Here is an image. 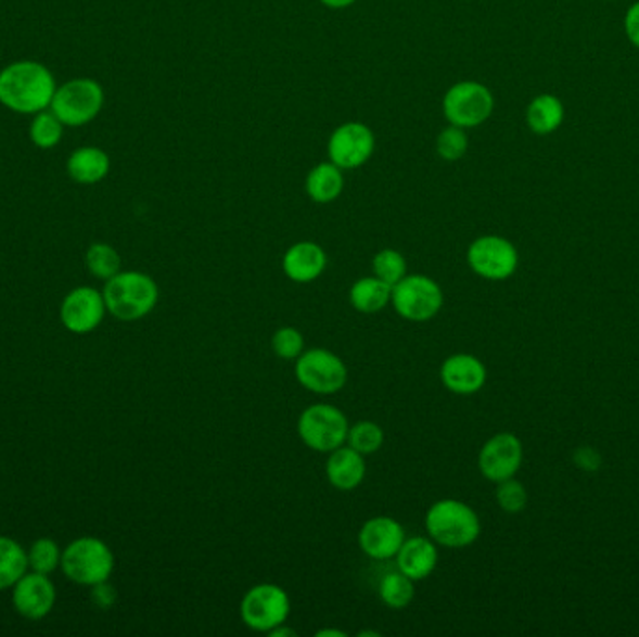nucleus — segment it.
I'll return each instance as SVG.
<instances>
[{
    "mask_svg": "<svg viewBox=\"0 0 639 637\" xmlns=\"http://www.w3.org/2000/svg\"><path fill=\"white\" fill-rule=\"evenodd\" d=\"M323 7L331 8V10H344L356 4L357 0H320Z\"/></svg>",
    "mask_w": 639,
    "mask_h": 637,
    "instance_id": "37",
    "label": "nucleus"
},
{
    "mask_svg": "<svg viewBox=\"0 0 639 637\" xmlns=\"http://www.w3.org/2000/svg\"><path fill=\"white\" fill-rule=\"evenodd\" d=\"M406 540L404 527L395 518L374 517L367 520L359 530L357 544L365 556L376 561H387L397 556Z\"/></svg>",
    "mask_w": 639,
    "mask_h": 637,
    "instance_id": "16",
    "label": "nucleus"
},
{
    "mask_svg": "<svg viewBox=\"0 0 639 637\" xmlns=\"http://www.w3.org/2000/svg\"><path fill=\"white\" fill-rule=\"evenodd\" d=\"M107 313L103 294L90 286L75 289L64 297L61 307V320L64 328L77 335L92 333L100 328L103 316Z\"/></svg>",
    "mask_w": 639,
    "mask_h": 637,
    "instance_id": "14",
    "label": "nucleus"
},
{
    "mask_svg": "<svg viewBox=\"0 0 639 637\" xmlns=\"http://www.w3.org/2000/svg\"><path fill=\"white\" fill-rule=\"evenodd\" d=\"M85 262H87V269L101 281H108L111 277H115L116 273H120L122 258L118 255L113 245L108 243H92L88 247L87 255H85Z\"/></svg>",
    "mask_w": 639,
    "mask_h": 637,
    "instance_id": "28",
    "label": "nucleus"
},
{
    "mask_svg": "<svg viewBox=\"0 0 639 637\" xmlns=\"http://www.w3.org/2000/svg\"><path fill=\"white\" fill-rule=\"evenodd\" d=\"M470 141L464 128L449 124V128L442 129L436 139V152L444 162H458L468 152Z\"/></svg>",
    "mask_w": 639,
    "mask_h": 637,
    "instance_id": "32",
    "label": "nucleus"
},
{
    "mask_svg": "<svg viewBox=\"0 0 639 637\" xmlns=\"http://www.w3.org/2000/svg\"><path fill=\"white\" fill-rule=\"evenodd\" d=\"M372 271L380 281L395 286L400 279L408 276V264L402 253H398L395 249H382L372 258Z\"/></svg>",
    "mask_w": 639,
    "mask_h": 637,
    "instance_id": "30",
    "label": "nucleus"
},
{
    "mask_svg": "<svg viewBox=\"0 0 639 637\" xmlns=\"http://www.w3.org/2000/svg\"><path fill=\"white\" fill-rule=\"evenodd\" d=\"M14 608L20 615L30 621L48 617L56 602V589L48 574L30 572L21 577L14 585Z\"/></svg>",
    "mask_w": 639,
    "mask_h": 637,
    "instance_id": "15",
    "label": "nucleus"
},
{
    "mask_svg": "<svg viewBox=\"0 0 639 637\" xmlns=\"http://www.w3.org/2000/svg\"><path fill=\"white\" fill-rule=\"evenodd\" d=\"M56 88L53 72L38 61L12 62L0 69V105L15 115L48 111Z\"/></svg>",
    "mask_w": 639,
    "mask_h": 637,
    "instance_id": "1",
    "label": "nucleus"
},
{
    "mask_svg": "<svg viewBox=\"0 0 639 637\" xmlns=\"http://www.w3.org/2000/svg\"><path fill=\"white\" fill-rule=\"evenodd\" d=\"M344 189L343 168L336 167L335 163H318L310 168L305 191L310 201L317 204H330L336 201Z\"/></svg>",
    "mask_w": 639,
    "mask_h": 637,
    "instance_id": "22",
    "label": "nucleus"
},
{
    "mask_svg": "<svg viewBox=\"0 0 639 637\" xmlns=\"http://www.w3.org/2000/svg\"><path fill=\"white\" fill-rule=\"evenodd\" d=\"M367 463L361 453L352 449L350 445H343L338 449L331 450L325 462V476L335 491H356L365 481Z\"/></svg>",
    "mask_w": 639,
    "mask_h": 637,
    "instance_id": "19",
    "label": "nucleus"
},
{
    "mask_svg": "<svg viewBox=\"0 0 639 637\" xmlns=\"http://www.w3.org/2000/svg\"><path fill=\"white\" fill-rule=\"evenodd\" d=\"M626 33L639 48V2L634 4L628 15H626Z\"/></svg>",
    "mask_w": 639,
    "mask_h": 637,
    "instance_id": "36",
    "label": "nucleus"
},
{
    "mask_svg": "<svg viewBox=\"0 0 639 637\" xmlns=\"http://www.w3.org/2000/svg\"><path fill=\"white\" fill-rule=\"evenodd\" d=\"M66 173L79 186H95L111 173V157L100 146L77 148L67 157Z\"/></svg>",
    "mask_w": 639,
    "mask_h": 637,
    "instance_id": "21",
    "label": "nucleus"
},
{
    "mask_svg": "<svg viewBox=\"0 0 639 637\" xmlns=\"http://www.w3.org/2000/svg\"><path fill=\"white\" fill-rule=\"evenodd\" d=\"M527 122L535 133H550L563 122V105L553 95H540L529 105Z\"/></svg>",
    "mask_w": 639,
    "mask_h": 637,
    "instance_id": "27",
    "label": "nucleus"
},
{
    "mask_svg": "<svg viewBox=\"0 0 639 637\" xmlns=\"http://www.w3.org/2000/svg\"><path fill=\"white\" fill-rule=\"evenodd\" d=\"M240 615L251 630L269 634L289 619V593L276 584L255 585L242 598Z\"/></svg>",
    "mask_w": 639,
    "mask_h": 637,
    "instance_id": "9",
    "label": "nucleus"
},
{
    "mask_svg": "<svg viewBox=\"0 0 639 637\" xmlns=\"http://www.w3.org/2000/svg\"><path fill=\"white\" fill-rule=\"evenodd\" d=\"M391 305L410 322H429L444 307V290L431 277L413 273L391 289Z\"/></svg>",
    "mask_w": 639,
    "mask_h": 637,
    "instance_id": "7",
    "label": "nucleus"
},
{
    "mask_svg": "<svg viewBox=\"0 0 639 637\" xmlns=\"http://www.w3.org/2000/svg\"><path fill=\"white\" fill-rule=\"evenodd\" d=\"M64 124L59 120V116L54 115L51 109L41 111L38 115L33 116L30 126H28V139L34 146L40 150H53L59 146L64 137Z\"/></svg>",
    "mask_w": 639,
    "mask_h": 637,
    "instance_id": "26",
    "label": "nucleus"
},
{
    "mask_svg": "<svg viewBox=\"0 0 639 637\" xmlns=\"http://www.w3.org/2000/svg\"><path fill=\"white\" fill-rule=\"evenodd\" d=\"M105 105V90L100 81L77 77L56 88L51 111L66 128H82L100 116Z\"/></svg>",
    "mask_w": 639,
    "mask_h": 637,
    "instance_id": "4",
    "label": "nucleus"
},
{
    "mask_svg": "<svg viewBox=\"0 0 639 637\" xmlns=\"http://www.w3.org/2000/svg\"><path fill=\"white\" fill-rule=\"evenodd\" d=\"M380 598L391 610H404L416 597V582L404 572H387L380 582Z\"/></svg>",
    "mask_w": 639,
    "mask_h": 637,
    "instance_id": "25",
    "label": "nucleus"
},
{
    "mask_svg": "<svg viewBox=\"0 0 639 637\" xmlns=\"http://www.w3.org/2000/svg\"><path fill=\"white\" fill-rule=\"evenodd\" d=\"M439 378L455 395H473L485 387V362L471 354H455L445 359Z\"/></svg>",
    "mask_w": 639,
    "mask_h": 637,
    "instance_id": "17",
    "label": "nucleus"
},
{
    "mask_svg": "<svg viewBox=\"0 0 639 637\" xmlns=\"http://www.w3.org/2000/svg\"><path fill=\"white\" fill-rule=\"evenodd\" d=\"M496 499L501 510L509 512V514H519L525 509L527 505V492H525L524 484L519 483L514 476L498 483V491H496Z\"/></svg>",
    "mask_w": 639,
    "mask_h": 637,
    "instance_id": "34",
    "label": "nucleus"
},
{
    "mask_svg": "<svg viewBox=\"0 0 639 637\" xmlns=\"http://www.w3.org/2000/svg\"><path fill=\"white\" fill-rule=\"evenodd\" d=\"M350 423L341 409L331 404H312L297 419V434L309 449L328 453L346 445Z\"/></svg>",
    "mask_w": 639,
    "mask_h": 637,
    "instance_id": "6",
    "label": "nucleus"
},
{
    "mask_svg": "<svg viewBox=\"0 0 639 637\" xmlns=\"http://www.w3.org/2000/svg\"><path fill=\"white\" fill-rule=\"evenodd\" d=\"M62 551L51 538H38L28 550V566L40 574H51L61 566Z\"/></svg>",
    "mask_w": 639,
    "mask_h": 637,
    "instance_id": "31",
    "label": "nucleus"
},
{
    "mask_svg": "<svg viewBox=\"0 0 639 637\" xmlns=\"http://www.w3.org/2000/svg\"><path fill=\"white\" fill-rule=\"evenodd\" d=\"M90 598H92L95 608H100V610H111V608L116 604V598H118V595H116L115 587L108 584L107 579V582L92 585Z\"/></svg>",
    "mask_w": 639,
    "mask_h": 637,
    "instance_id": "35",
    "label": "nucleus"
},
{
    "mask_svg": "<svg viewBox=\"0 0 639 637\" xmlns=\"http://www.w3.org/2000/svg\"><path fill=\"white\" fill-rule=\"evenodd\" d=\"M357 636H359V637H365V636L380 637V636H382V634H380V632L363 630V632H359V634H357Z\"/></svg>",
    "mask_w": 639,
    "mask_h": 637,
    "instance_id": "40",
    "label": "nucleus"
},
{
    "mask_svg": "<svg viewBox=\"0 0 639 637\" xmlns=\"http://www.w3.org/2000/svg\"><path fill=\"white\" fill-rule=\"evenodd\" d=\"M346 445H350L352 449L361 453L363 457L374 455L384 445V430L374 421H359V423L352 424L348 430Z\"/></svg>",
    "mask_w": 639,
    "mask_h": 637,
    "instance_id": "29",
    "label": "nucleus"
},
{
    "mask_svg": "<svg viewBox=\"0 0 639 637\" xmlns=\"http://www.w3.org/2000/svg\"><path fill=\"white\" fill-rule=\"evenodd\" d=\"M376 148V137L363 122H344L330 135L328 157L343 170L363 167Z\"/></svg>",
    "mask_w": 639,
    "mask_h": 637,
    "instance_id": "12",
    "label": "nucleus"
},
{
    "mask_svg": "<svg viewBox=\"0 0 639 637\" xmlns=\"http://www.w3.org/2000/svg\"><path fill=\"white\" fill-rule=\"evenodd\" d=\"M28 571V553L17 540L0 537V590L14 587Z\"/></svg>",
    "mask_w": 639,
    "mask_h": 637,
    "instance_id": "24",
    "label": "nucleus"
},
{
    "mask_svg": "<svg viewBox=\"0 0 639 637\" xmlns=\"http://www.w3.org/2000/svg\"><path fill=\"white\" fill-rule=\"evenodd\" d=\"M271 348L277 357L286 361H296L297 357L305 352V336L296 328L277 329L271 336Z\"/></svg>",
    "mask_w": 639,
    "mask_h": 637,
    "instance_id": "33",
    "label": "nucleus"
},
{
    "mask_svg": "<svg viewBox=\"0 0 639 637\" xmlns=\"http://www.w3.org/2000/svg\"><path fill=\"white\" fill-rule=\"evenodd\" d=\"M103 300L108 313L122 322H135L149 316L159 302V289L142 271H120L105 281Z\"/></svg>",
    "mask_w": 639,
    "mask_h": 637,
    "instance_id": "2",
    "label": "nucleus"
},
{
    "mask_svg": "<svg viewBox=\"0 0 639 637\" xmlns=\"http://www.w3.org/2000/svg\"><path fill=\"white\" fill-rule=\"evenodd\" d=\"M494 98L485 85L475 81L457 82L444 95V115L458 128H477L488 120Z\"/></svg>",
    "mask_w": 639,
    "mask_h": 637,
    "instance_id": "10",
    "label": "nucleus"
},
{
    "mask_svg": "<svg viewBox=\"0 0 639 637\" xmlns=\"http://www.w3.org/2000/svg\"><path fill=\"white\" fill-rule=\"evenodd\" d=\"M524 460V447L519 437L511 432H501L491 436L478 453V471L481 475L501 483L516 475Z\"/></svg>",
    "mask_w": 639,
    "mask_h": 637,
    "instance_id": "13",
    "label": "nucleus"
},
{
    "mask_svg": "<svg viewBox=\"0 0 639 637\" xmlns=\"http://www.w3.org/2000/svg\"><path fill=\"white\" fill-rule=\"evenodd\" d=\"M468 264L488 281H504L519 268V251L499 235H481L468 249Z\"/></svg>",
    "mask_w": 639,
    "mask_h": 637,
    "instance_id": "11",
    "label": "nucleus"
},
{
    "mask_svg": "<svg viewBox=\"0 0 639 637\" xmlns=\"http://www.w3.org/2000/svg\"><path fill=\"white\" fill-rule=\"evenodd\" d=\"M317 637H346V632L336 630V628H322L317 632Z\"/></svg>",
    "mask_w": 639,
    "mask_h": 637,
    "instance_id": "39",
    "label": "nucleus"
},
{
    "mask_svg": "<svg viewBox=\"0 0 639 637\" xmlns=\"http://www.w3.org/2000/svg\"><path fill=\"white\" fill-rule=\"evenodd\" d=\"M269 636L271 637H296L297 636V632L296 630H292V628H290V626H286V624H279V626H277V628H273V630L269 632Z\"/></svg>",
    "mask_w": 639,
    "mask_h": 637,
    "instance_id": "38",
    "label": "nucleus"
},
{
    "mask_svg": "<svg viewBox=\"0 0 639 637\" xmlns=\"http://www.w3.org/2000/svg\"><path fill=\"white\" fill-rule=\"evenodd\" d=\"M424 527L437 546L451 550L468 548L481 535L477 512L458 499H439L432 504L424 517Z\"/></svg>",
    "mask_w": 639,
    "mask_h": 637,
    "instance_id": "3",
    "label": "nucleus"
},
{
    "mask_svg": "<svg viewBox=\"0 0 639 637\" xmlns=\"http://www.w3.org/2000/svg\"><path fill=\"white\" fill-rule=\"evenodd\" d=\"M395 559L398 571L404 572L413 582H421L436 571L439 559L437 544L426 537L406 538Z\"/></svg>",
    "mask_w": 639,
    "mask_h": 637,
    "instance_id": "20",
    "label": "nucleus"
},
{
    "mask_svg": "<svg viewBox=\"0 0 639 637\" xmlns=\"http://www.w3.org/2000/svg\"><path fill=\"white\" fill-rule=\"evenodd\" d=\"M62 572L74 584L92 585L107 582L115 571V556L107 544L95 537L77 538L62 551Z\"/></svg>",
    "mask_w": 639,
    "mask_h": 637,
    "instance_id": "5",
    "label": "nucleus"
},
{
    "mask_svg": "<svg viewBox=\"0 0 639 637\" xmlns=\"http://www.w3.org/2000/svg\"><path fill=\"white\" fill-rule=\"evenodd\" d=\"M325 268H328V255L315 242L294 243L283 256L284 276L297 284L317 281Z\"/></svg>",
    "mask_w": 639,
    "mask_h": 637,
    "instance_id": "18",
    "label": "nucleus"
},
{
    "mask_svg": "<svg viewBox=\"0 0 639 637\" xmlns=\"http://www.w3.org/2000/svg\"><path fill=\"white\" fill-rule=\"evenodd\" d=\"M296 380L310 393L333 395L348 382V369L330 349H305L296 359Z\"/></svg>",
    "mask_w": 639,
    "mask_h": 637,
    "instance_id": "8",
    "label": "nucleus"
},
{
    "mask_svg": "<svg viewBox=\"0 0 639 637\" xmlns=\"http://www.w3.org/2000/svg\"><path fill=\"white\" fill-rule=\"evenodd\" d=\"M391 289L393 286L374 276L357 279L350 289L352 307L363 315H376L389 305Z\"/></svg>",
    "mask_w": 639,
    "mask_h": 637,
    "instance_id": "23",
    "label": "nucleus"
}]
</instances>
